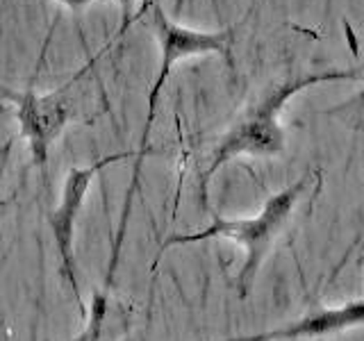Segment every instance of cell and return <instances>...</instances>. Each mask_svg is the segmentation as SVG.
Segmentation results:
<instances>
[{"label": "cell", "instance_id": "6da1fadb", "mask_svg": "<svg viewBox=\"0 0 364 341\" xmlns=\"http://www.w3.org/2000/svg\"><path fill=\"white\" fill-rule=\"evenodd\" d=\"M362 71H348V68H328V71L318 73H301L289 75L280 80V82L271 85L262 98L250 107L242 119H239L230 130H228L219 144H216L214 153L210 155L208 168L200 173V200L203 207H208V191L212 178L219 170L232 162V159L248 155V157H276L284 153V144H287V134L280 125V112L284 105L303 89H310L323 82H339V80H362Z\"/></svg>", "mask_w": 364, "mask_h": 341}, {"label": "cell", "instance_id": "7a4b0ae2", "mask_svg": "<svg viewBox=\"0 0 364 341\" xmlns=\"http://www.w3.org/2000/svg\"><path fill=\"white\" fill-rule=\"evenodd\" d=\"M307 185H310V175L299 178L294 185L284 187L278 193L269 196L264 207H262L255 216H246V219H225V216L212 212V223L208 227H203V230L178 232V234H171L168 239H164L162 246H159V253L153 261V269L157 264V259L173 246L198 244V242H208V239H230V242L244 248V264L237 273L235 287H237L239 298H248V293L253 291L257 273L271 253L273 242L280 237L284 225L289 223L294 207L303 198Z\"/></svg>", "mask_w": 364, "mask_h": 341}, {"label": "cell", "instance_id": "3957f363", "mask_svg": "<svg viewBox=\"0 0 364 341\" xmlns=\"http://www.w3.org/2000/svg\"><path fill=\"white\" fill-rule=\"evenodd\" d=\"M146 14L153 21V32H155L157 43H159V68H157V75L151 85V91H148V112H146V121H144L139 151H136V155H134L136 159H134V168H132V182H130V189H128V200H125L119 237H123L125 225H128L130 205H132L136 182H139L144 159L148 157V153H151V141L148 139H151L153 121H155V114H157V102H159V96H162V91H164V85L168 82L173 66L182 60H187V57H198V55H210V53L223 55L228 62H232L230 60L232 30L205 32V30L185 28L166 14L159 0H148Z\"/></svg>", "mask_w": 364, "mask_h": 341}, {"label": "cell", "instance_id": "277c9868", "mask_svg": "<svg viewBox=\"0 0 364 341\" xmlns=\"http://www.w3.org/2000/svg\"><path fill=\"white\" fill-rule=\"evenodd\" d=\"M102 57V53L94 55L89 64L68 80L60 89L50 94H37L32 85L23 91H14L5 85H0V96H5L9 102H14V114L18 121V132L28 144V153L32 164L39 168V173L46 175L50 159V148L60 139V134L66 130V125L75 119V98L73 87L85 77V73Z\"/></svg>", "mask_w": 364, "mask_h": 341}, {"label": "cell", "instance_id": "5b68a950", "mask_svg": "<svg viewBox=\"0 0 364 341\" xmlns=\"http://www.w3.org/2000/svg\"><path fill=\"white\" fill-rule=\"evenodd\" d=\"M134 155H136L134 151H125V153H114L107 157H100L87 166H73L64 178L60 202L46 214V223L50 227V237H53V244L57 250V261H60V278L66 287L71 289V296H73L82 321H87L89 307L85 305L82 289H80V266H77V257H75V230H77L80 214H82L91 185H94V180L102 173V170L117 162H123V159H130Z\"/></svg>", "mask_w": 364, "mask_h": 341}, {"label": "cell", "instance_id": "8992f818", "mask_svg": "<svg viewBox=\"0 0 364 341\" xmlns=\"http://www.w3.org/2000/svg\"><path fill=\"white\" fill-rule=\"evenodd\" d=\"M364 325V298L341 303L337 307H321L310 314H305L296 321L267 330V332L230 337L216 341H296V339H316L346 332V330Z\"/></svg>", "mask_w": 364, "mask_h": 341}, {"label": "cell", "instance_id": "52a82bcc", "mask_svg": "<svg viewBox=\"0 0 364 341\" xmlns=\"http://www.w3.org/2000/svg\"><path fill=\"white\" fill-rule=\"evenodd\" d=\"M341 112H346V114H355V117H362V114H364V87H362L360 94H355L350 100H344V102H341V105L333 107V109L326 112V114H330V117H335V114H341Z\"/></svg>", "mask_w": 364, "mask_h": 341}, {"label": "cell", "instance_id": "ba28073f", "mask_svg": "<svg viewBox=\"0 0 364 341\" xmlns=\"http://www.w3.org/2000/svg\"><path fill=\"white\" fill-rule=\"evenodd\" d=\"M57 3H60L62 7H66L73 16H77L80 11L91 7V5H96V3H112V0H57Z\"/></svg>", "mask_w": 364, "mask_h": 341}, {"label": "cell", "instance_id": "9c48e42d", "mask_svg": "<svg viewBox=\"0 0 364 341\" xmlns=\"http://www.w3.org/2000/svg\"><path fill=\"white\" fill-rule=\"evenodd\" d=\"M0 34H3V28H0Z\"/></svg>", "mask_w": 364, "mask_h": 341}]
</instances>
